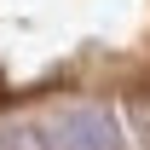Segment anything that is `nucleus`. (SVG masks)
<instances>
[{
	"instance_id": "1",
	"label": "nucleus",
	"mask_w": 150,
	"mask_h": 150,
	"mask_svg": "<svg viewBox=\"0 0 150 150\" xmlns=\"http://www.w3.org/2000/svg\"><path fill=\"white\" fill-rule=\"evenodd\" d=\"M52 139H58L52 150H110V144H115V139H110V121L93 115V110H69V115L52 127Z\"/></svg>"
}]
</instances>
